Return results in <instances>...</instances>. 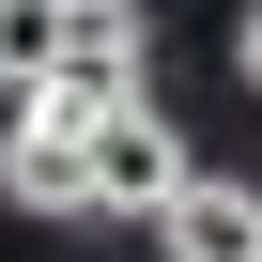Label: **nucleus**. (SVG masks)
I'll return each mask as SVG.
<instances>
[{
    "instance_id": "1",
    "label": "nucleus",
    "mask_w": 262,
    "mask_h": 262,
    "mask_svg": "<svg viewBox=\"0 0 262 262\" xmlns=\"http://www.w3.org/2000/svg\"><path fill=\"white\" fill-rule=\"evenodd\" d=\"M185 185H201V155H185V123H170L155 93L93 123V201H108V216H139V231H155V216H170Z\"/></svg>"
},
{
    "instance_id": "2",
    "label": "nucleus",
    "mask_w": 262,
    "mask_h": 262,
    "mask_svg": "<svg viewBox=\"0 0 262 262\" xmlns=\"http://www.w3.org/2000/svg\"><path fill=\"white\" fill-rule=\"evenodd\" d=\"M0 201H16V216H108L93 201V123L31 93L16 123H0Z\"/></svg>"
},
{
    "instance_id": "3",
    "label": "nucleus",
    "mask_w": 262,
    "mask_h": 262,
    "mask_svg": "<svg viewBox=\"0 0 262 262\" xmlns=\"http://www.w3.org/2000/svg\"><path fill=\"white\" fill-rule=\"evenodd\" d=\"M139 47H155V16H139V0H77V31H62V77H47V108H77V123L139 108Z\"/></svg>"
},
{
    "instance_id": "4",
    "label": "nucleus",
    "mask_w": 262,
    "mask_h": 262,
    "mask_svg": "<svg viewBox=\"0 0 262 262\" xmlns=\"http://www.w3.org/2000/svg\"><path fill=\"white\" fill-rule=\"evenodd\" d=\"M155 247H170V262H262V185H247V170H201V185L155 216Z\"/></svg>"
},
{
    "instance_id": "5",
    "label": "nucleus",
    "mask_w": 262,
    "mask_h": 262,
    "mask_svg": "<svg viewBox=\"0 0 262 262\" xmlns=\"http://www.w3.org/2000/svg\"><path fill=\"white\" fill-rule=\"evenodd\" d=\"M62 31H77V0H0V93L16 108L62 77Z\"/></svg>"
},
{
    "instance_id": "6",
    "label": "nucleus",
    "mask_w": 262,
    "mask_h": 262,
    "mask_svg": "<svg viewBox=\"0 0 262 262\" xmlns=\"http://www.w3.org/2000/svg\"><path fill=\"white\" fill-rule=\"evenodd\" d=\"M231 62H247V77H262V0H247V16H231Z\"/></svg>"
}]
</instances>
